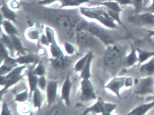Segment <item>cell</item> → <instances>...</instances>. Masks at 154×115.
Segmentation results:
<instances>
[{
  "instance_id": "1",
  "label": "cell",
  "mask_w": 154,
  "mask_h": 115,
  "mask_svg": "<svg viewBox=\"0 0 154 115\" xmlns=\"http://www.w3.org/2000/svg\"><path fill=\"white\" fill-rule=\"evenodd\" d=\"M79 12L84 17L95 20L106 27L111 29L118 28L114 20L107 12L106 7L99 5L95 7H79Z\"/></svg>"
},
{
  "instance_id": "2",
  "label": "cell",
  "mask_w": 154,
  "mask_h": 115,
  "mask_svg": "<svg viewBox=\"0 0 154 115\" xmlns=\"http://www.w3.org/2000/svg\"><path fill=\"white\" fill-rule=\"evenodd\" d=\"M124 54L117 45L112 44L108 46L104 58L105 65L110 69H117L125 60L126 56H124Z\"/></svg>"
},
{
  "instance_id": "3",
  "label": "cell",
  "mask_w": 154,
  "mask_h": 115,
  "mask_svg": "<svg viewBox=\"0 0 154 115\" xmlns=\"http://www.w3.org/2000/svg\"><path fill=\"white\" fill-rule=\"evenodd\" d=\"M134 93L145 95L154 93V78L151 75L135 79L134 81Z\"/></svg>"
},
{
  "instance_id": "4",
  "label": "cell",
  "mask_w": 154,
  "mask_h": 115,
  "mask_svg": "<svg viewBox=\"0 0 154 115\" xmlns=\"http://www.w3.org/2000/svg\"><path fill=\"white\" fill-rule=\"evenodd\" d=\"M117 104L105 102L102 98L98 97L96 102L91 107L87 108L82 113L83 115L87 114L89 112L102 113L103 115H110L116 109Z\"/></svg>"
},
{
  "instance_id": "5",
  "label": "cell",
  "mask_w": 154,
  "mask_h": 115,
  "mask_svg": "<svg viewBox=\"0 0 154 115\" xmlns=\"http://www.w3.org/2000/svg\"><path fill=\"white\" fill-rule=\"evenodd\" d=\"M87 31L97 38L107 46L113 44L112 38L108 30L96 22L90 21Z\"/></svg>"
},
{
  "instance_id": "6",
  "label": "cell",
  "mask_w": 154,
  "mask_h": 115,
  "mask_svg": "<svg viewBox=\"0 0 154 115\" xmlns=\"http://www.w3.org/2000/svg\"><path fill=\"white\" fill-rule=\"evenodd\" d=\"M130 23L138 26L154 27V14L149 12L134 14L127 18Z\"/></svg>"
},
{
  "instance_id": "7",
  "label": "cell",
  "mask_w": 154,
  "mask_h": 115,
  "mask_svg": "<svg viewBox=\"0 0 154 115\" xmlns=\"http://www.w3.org/2000/svg\"><path fill=\"white\" fill-rule=\"evenodd\" d=\"M75 35L76 44L81 47H92L98 44L99 40L87 31L76 32Z\"/></svg>"
},
{
  "instance_id": "8",
  "label": "cell",
  "mask_w": 154,
  "mask_h": 115,
  "mask_svg": "<svg viewBox=\"0 0 154 115\" xmlns=\"http://www.w3.org/2000/svg\"><path fill=\"white\" fill-rule=\"evenodd\" d=\"M81 84L80 99L82 101L85 102L97 99L92 83L89 79H83Z\"/></svg>"
},
{
  "instance_id": "9",
  "label": "cell",
  "mask_w": 154,
  "mask_h": 115,
  "mask_svg": "<svg viewBox=\"0 0 154 115\" xmlns=\"http://www.w3.org/2000/svg\"><path fill=\"white\" fill-rule=\"evenodd\" d=\"M127 77V76L113 77L109 83L105 85V88L111 91L119 98H121V89L123 87H126Z\"/></svg>"
},
{
  "instance_id": "10",
  "label": "cell",
  "mask_w": 154,
  "mask_h": 115,
  "mask_svg": "<svg viewBox=\"0 0 154 115\" xmlns=\"http://www.w3.org/2000/svg\"><path fill=\"white\" fill-rule=\"evenodd\" d=\"M58 82L50 80L48 82L46 87L47 98L48 107L54 104L56 100Z\"/></svg>"
},
{
  "instance_id": "11",
  "label": "cell",
  "mask_w": 154,
  "mask_h": 115,
  "mask_svg": "<svg viewBox=\"0 0 154 115\" xmlns=\"http://www.w3.org/2000/svg\"><path fill=\"white\" fill-rule=\"evenodd\" d=\"M2 19L8 20L12 21L16 24H17V13L13 9L8 6L5 0H2L1 6Z\"/></svg>"
},
{
  "instance_id": "12",
  "label": "cell",
  "mask_w": 154,
  "mask_h": 115,
  "mask_svg": "<svg viewBox=\"0 0 154 115\" xmlns=\"http://www.w3.org/2000/svg\"><path fill=\"white\" fill-rule=\"evenodd\" d=\"M72 87V83L70 77L67 75L62 86L61 96V99L64 101L66 106H69L70 104V96Z\"/></svg>"
},
{
  "instance_id": "13",
  "label": "cell",
  "mask_w": 154,
  "mask_h": 115,
  "mask_svg": "<svg viewBox=\"0 0 154 115\" xmlns=\"http://www.w3.org/2000/svg\"><path fill=\"white\" fill-rule=\"evenodd\" d=\"M36 64V63H35L34 65L31 66L29 68L28 72L27 74V76L28 79L29 84V90H30L29 97H31V95L33 94V92L38 87V78H38V76L34 74V72H33V70H34Z\"/></svg>"
},
{
  "instance_id": "14",
  "label": "cell",
  "mask_w": 154,
  "mask_h": 115,
  "mask_svg": "<svg viewBox=\"0 0 154 115\" xmlns=\"http://www.w3.org/2000/svg\"><path fill=\"white\" fill-rule=\"evenodd\" d=\"M154 107V101L147 102L145 104L139 105L133 109L128 115H143L146 114L149 110Z\"/></svg>"
},
{
  "instance_id": "15",
  "label": "cell",
  "mask_w": 154,
  "mask_h": 115,
  "mask_svg": "<svg viewBox=\"0 0 154 115\" xmlns=\"http://www.w3.org/2000/svg\"><path fill=\"white\" fill-rule=\"evenodd\" d=\"M131 47V52L128 55L126 56L125 58V62L128 67L133 66L137 62L138 63V56L137 54V48H135L131 42H130Z\"/></svg>"
},
{
  "instance_id": "16",
  "label": "cell",
  "mask_w": 154,
  "mask_h": 115,
  "mask_svg": "<svg viewBox=\"0 0 154 115\" xmlns=\"http://www.w3.org/2000/svg\"><path fill=\"white\" fill-rule=\"evenodd\" d=\"M17 36V35L10 36L14 49L15 51L17 52L18 55H24L26 54V52L27 51V49L23 46L21 40Z\"/></svg>"
},
{
  "instance_id": "17",
  "label": "cell",
  "mask_w": 154,
  "mask_h": 115,
  "mask_svg": "<svg viewBox=\"0 0 154 115\" xmlns=\"http://www.w3.org/2000/svg\"><path fill=\"white\" fill-rule=\"evenodd\" d=\"M1 25L7 35L9 36L13 35H18V30L10 20L5 19L1 20Z\"/></svg>"
},
{
  "instance_id": "18",
  "label": "cell",
  "mask_w": 154,
  "mask_h": 115,
  "mask_svg": "<svg viewBox=\"0 0 154 115\" xmlns=\"http://www.w3.org/2000/svg\"><path fill=\"white\" fill-rule=\"evenodd\" d=\"M92 4L104 6L106 7L107 9L109 10L121 12L122 11V9L121 8L120 5L118 2L112 0H108L107 1L103 2L93 1Z\"/></svg>"
},
{
  "instance_id": "19",
  "label": "cell",
  "mask_w": 154,
  "mask_h": 115,
  "mask_svg": "<svg viewBox=\"0 0 154 115\" xmlns=\"http://www.w3.org/2000/svg\"><path fill=\"white\" fill-rule=\"evenodd\" d=\"M40 90L41 89L38 87H37L33 92L32 94L33 106L35 108H37L38 111L41 109L44 100L43 94Z\"/></svg>"
},
{
  "instance_id": "20",
  "label": "cell",
  "mask_w": 154,
  "mask_h": 115,
  "mask_svg": "<svg viewBox=\"0 0 154 115\" xmlns=\"http://www.w3.org/2000/svg\"><path fill=\"white\" fill-rule=\"evenodd\" d=\"M93 58L92 52H90V55L86 62V64L82 71L81 72L80 76L82 79H89L91 77V67L92 61Z\"/></svg>"
},
{
  "instance_id": "21",
  "label": "cell",
  "mask_w": 154,
  "mask_h": 115,
  "mask_svg": "<svg viewBox=\"0 0 154 115\" xmlns=\"http://www.w3.org/2000/svg\"><path fill=\"white\" fill-rule=\"evenodd\" d=\"M137 50L138 56V65L142 64L149 58L154 56V51H148L138 48H137Z\"/></svg>"
},
{
  "instance_id": "22",
  "label": "cell",
  "mask_w": 154,
  "mask_h": 115,
  "mask_svg": "<svg viewBox=\"0 0 154 115\" xmlns=\"http://www.w3.org/2000/svg\"><path fill=\"white\" fill-rule=\"evenodd\" d=\"M140 71L142 73L147 75L154 74V56L151 57L148 62L140 66Z\"/></svg>"
},
{
  "instance_id": "23",
  "label": "cell",
  "mask_w": 154,
  "mask_h": 115,
  "mask_svg": "<svg viewBox=\"0 0 154 115\" xmlns=\"http://www.w3.org/2000/svg\"><path fill=\"white\" fill-rule=\"evenodd\" d=\"M1 33L2 36L1 42H2L5 46L10 51L11 56L13 57V56H14V54L15 50L14 49V47H13L11 38L9 35H7L6 33L5 34V33H3L2 30H1Z\"/></svg>"
},
{
  "instance_id": "24",
  "label": "cell",
  "mask_w": 154,
  "mask_h": 115,
  "mask_svg": "<svg viewBox=\"0 0 154 115\" xmlns=\"http://www.w3.org/2000/svg\"><path fill=\"white\" fill-rule=\"evenodd\" d=\"M5 76L8 79V81H7L6 85L4 86V88L2 89L1 93H2V92L4 93L10 87L15 85V84L19 82L20 81L22 80L23 79V77H24V75H20V76H11V77H7L6 75H5Z\"/></svg>"
},
{
  "instance_id": "25",
  "label": "cell",
  "mask_w": 154,
  "mask_h": 115,
  "mask_svg": "<svg viewBox=\"0 0 154 115\" xmlns=\"http://www.w3.org/2000/svg\"><path fill=\"white\" fill-rule=\"evenodd\" d=\"M17 62L19 65H27L29 64L33 63L36 62V58L31 55H24L19 56L17 58Z\"/></svg>"
},
{
  "instance_id": "26",
  "label": "cell",
  "mask_w": 154,
  "mask_h": 115,
  "mask_svg": "<svg viewBox=\"0 0 154 115\" xmlns=\"http://www.w3.org/2000/svg\"><path fill=\"white\" fill-rule=\"evenodd\" d=\"M50 48L51 54L54 58H59L64 56L63 51L57 44L56 41L50 44Z\"/></svg>"
},
{
  "instance_id": "27",
  "label": "cell",
  "mask_w": 154,
  "mask_h": 115,
  "mask_svg": "<svg viewBox=\"0 0 154 115\" xmlns=\"http://www.w3.org/2000/svg\"><path fill=\"white\" fill-rule=\"evenodd\" d=\"M89 55H90V52L85 54L83 57H82L80 60H78V62L75 64L74 69L75 71L76 72H81L82 71L83 69H84L85 66V64H86Z\"/></svg>"
},
{
  "instance_id": "28",
  "label": "cell",
  "mask_w": 154,
  "mask_h": 115,
  "mask_svg": "<svg viewBox=\"0 0 154 115\" xmlns=\"http://www.w3.org/2000/svg\"><path fill=\"white\" fill-rule=\"evenodd\" d=\"M39 29L35 27L29 28L27 31V35L29 38L31 40H38L39 38Z\"/></svg>"
},
{
  "instance_id": "29",
  "label": "cell",
  "mask_w": 154,
  "mask_h": 115,
  "mask_svg": "<svg viewBox=\"0 0 154 115\" xmlns=\"http://www.w3.org/2000/svg\"><path fill=\"white\" fill-rule=\"evenodd\" d=\"M90 21L86 20L85 19L82 18V19L79 21L76 27H75V32H82L83 31H87L89 26Z\"/></svg>"
},
{
  "instance_id": "30",
  "label": "cell",
  "mask_w": 154,
  "mask_h": 115,
  "mask_svg": "<svg viewBox=\"0 0 154 115\" xmlns=\"http://www.w3.org/2000/svg\"><path fill=\"white\" fill-rule=\"evenodd\" d=\"M132 6H134L135 14L141 13L144 10V0H132Z\"/></svg>"
},
{
  "instance_id": "31",
  "label": "cell",
  "mask_w": 154,
  "mask_h": 115,
  "mask_svg": "<svg viewBox=\"0 0 154 115\" xmlns=\"http://www.w3.org/2000/svg\"><path fill=\"white\" fill-rule=\"evenodd\" d=\"M51 62L53 66L55 68L61 69L65 66L66 60L64 56L59 58H54L51 60Z\"/></svg>"
},
{
  "instance_id": "32",
  "label": "cell",
  "mask_w": 154,
  "mask_h": 115,
  "mask_svg": "<svg viewBox=\"0 0 154 115\" xmlns=\"http://www.w3.org/2000/svg\"><path fill=\"white\" fill-rule=\"evenodd\" d=\"M29 97V93L28 90V89H26L22 92L17 94L14 101L23 103L27 100Z\"/></svg>"
},
{
  "instance_id": "33",
  "label": "cell",
  "mask_w": 154,
  "mask_h": 115,
  "mask_svg": "<svg viewBox=\"0 0 154 115\" xmlns=\"http://www.w3.org/2000/svg\"><path fill=\"white\" fill-rule=\"evenodd\" d=\"M45 32L47 37L50 43V44L56 41L55 38L54 31L53 30V29L49 26H46L45 28Z\"/></svg>"
},
{
  "instance_id": "34",
  "label": "cell",
  "mask_w": 154,
  "mask_h": 115,
  "mask_svg": "<svg viewBox=\"0 0 154 115\" xmlns=\"http://www.w3.org/2000/svg\"><path fill=\"white\" fill-rule=\"evenodd\" d=\"M33 72L34 74H36L38 76H41L45 75V70L41 62H39L37 66L34 68Z\"/></svg>"
},
{
  "instance_id": "35",
  "label": "cell",
  "mask_w": 154,
  "mask_h": 115,
  "mask_svg": "<svg viewBox=\"0 0 154 115\" xmlns=\"http://www.w3.org/2000/svg\"><path fill=\"white\" fill-rule=\"evenodd\" d=\"M93 2V1L91 0H72L69 8H79L81 5L85 3H90L92 4Z\"/></svg>"
},
{
  "instance_id": "36",
  "label": "cell",
  "mask_w": 154,
  "mask_h": 115,
  "mask_svg": "<svg viewBox=\"0 0 154 115\" xmlns=\"http://www.w3.org/2000/svg\"><path fill=\"white\" fill-rule=\"evenodd\" d=\"M47 81L45 75L40 76L38 78V87L41 90H45L46 89L47 86Z\"/></svg>"
},
{
  "instance_id": "37",
  "label": "cell",
  "mask_w": 154,
  "mask_h": 115,
  "mask_svg": "<svg viewBox=\"0 0 154 115\" xmlns=\"http://www.w3.org/2000/svg\"><path fill=\"white\" fill-rule=\"evenodd\" d=\"M64 47L66 52L69 55H73L75 53V48L73 46L67 42H65L64 43Z\"/></svg>"
},
{
  "instance_id": "38",
  "label": "cell",
  "mask_w": 154,
  "mask_h": 115,
  "mask_svg": "<svg viewBox=\"0 0 154 115\" xmlns=\"http://www.w3.org/2000/svg\"><path fill=\"white\" fill-rule=\"evenodd\" d=\"M1 63L3 62L5 58L9 56L8 48L5 46L3 43L1 42Z\"/></svg>"
},
{
  "instance_id": "39",
  "label": "cell",
  "mask_w": 154,
  "mask_h": 115,
  "mask_svg": "<svg viewBox=\"0 0 154 115\" xmlns=\"http://www.w3.org/2000/svg\"><path fill=\"white\" fill-rule=\"evenodd\" d=\"M58 1L59 2V0H40L38 2L37 4L42 7H46L48 5H52Z\"/></svg>"
},
{
  "instance_id": "40",
  "label": "cell",
  "mask_w": 154,
  "mask_h": 115,
  "mask_svg": "<svg viewBox=\"0 0 154 115\" xmlns=\"http://www.w3.org/2000/svg\"><path fill=\"white\" fill-rule=\"evenodd\" d=\"M20 109L22 113L26 114V113H29V112L31 111V106H30V104H28V103H24L22 104L21 106H20Z\"/></svg>"
},
{
  "instance_id": "41",
  "label": "cell",
  "mask_w": 154,
  "mask_h": 115,
  "mask_svg": "<svg viewBox=\"0 0 154 115\" xmlns=\"http://www.w3.org/2000/svg\"><path fill=\"white\" fill-rule=\"evenodd\" d=\"M11 111L9 108L8 104L6 102H4L2 105V110L1 115H11Z\"/></svg>"
},
{
  "instance_id": "42",
  "label": "cell",
  "mask_w": 154,
  "mask_h": 115,
  "mask_svg": "<svg viewBox=\"0 0 154 115\" xmlns=\"http://www.w3.org/2000/svg\"><path fill=\"white\" fill-rule=\"evenodd\" d=\"M71 1L72 0H59L61 5L58 8L63 9L65 8H69Z\"/></svg>"
},
{
  "instance_id": "43",
  "label": "cell",
  "mask_w": 154,
  "mask_h": 115,
  "mask_svg": "<svg viewBox=\"0 0 154 115\" xmlns=\"http://www.w3.org/2000/svg\"><path fill=\"white\" fill-rule=\"evenodd\" d=\"M10 7L13 10L19 9L20 8V4L18 0H12L11 2Z\"/></svg>"
},
{
  "instance_id": "44",
  "label": "cell",
  "mask_w": 154,
  "mask_h": 115,
  "mask_svg": "<svg viewBox=\"0 0 154 115\" xmlns=\"http://www.w3.org/2000/svg\"><path fill=\"white\" fill-rule=\"evenodd\" d=\"M118 2L121 6L132 5V0H112Z\"/></svg>"
},
{
  "instance_id": "45",
  "label": "cell",
  "mask_w": 154,
  "mask_h": 115,
  "mask_svg": "<svg viewBox=\"0 0 154 115\" xmlns=\"http://www.w3.org/2000/svg\"><path fill=\"white\" fill-rule=\"evenodd\" d=\"M40 42L42 44L48 46L50 45V43L46 35H45V34H42L41 35V37H40Z\"/></svg>"
},
{
  "instance_id": "46",
  "label": "cell",
  "mask_w": 154,
  "mask_h": 115,
  "mask_svg": "<svg viewBox=\"0 0 154 115\" xmlns=\"http://www.w3.org/2000/svg\"><path fill=\"white\" fill-rule=\"evenodd\" d=\"M144 12H149L154 14V0H152V3L149 6L144 8Z\"/></svg>"
},
{
  "instance_id": "47",
  "label": "cell",
  "mask_w": 154,
  "mask_h": 115,
  "mask_svg": "<svg viewBox=\"0 0 154 115\" xmlns=\"http://www.w3.org/2000/svg\"><path fill=\"white\" fill-rule=\"evenodd\" d=\"M50 114L51 115H62V114H63V110L59 108H56L52 110Z\"/></svg>"
},
{
  "instance_id": "48",
  "label": "cell",
  "mask_w": 154,
  "mask_h": 115,
  "mask_svg": "<svg viewBox=\"0 0 154 115\" xmlns=\"http://www.w3.org/2000/svg\"><path fill=\"white\" fill-rule=\"evenodd\" d=\"M146 101H154V93L152 94L151 96H149V97H147L146 98Z\"/></svg>"
},
{
  "instance_id": "49",
  "label": "cell",
  "mask_w": 154,
  "mask_h": 115,
  "mask_svg": "<svg viewBox=\"0 0 154 115\" xmlns=\"http://www.w3.org/2000/svg\"><path fill=\"white\" fill-rule=\"evenodd\" d=\"M147 33V35L149 36H154V30H148Z\"/></svg>"
},
{
  "instance_id": "50",
  "label": "cell",
  "mask_w": 154,
  "mask_h": 115,
  "mask_svg": "<svg viewBox=\"0 0 154 115\" xmlns=\"http://www.w3.org/2000/svg\"><path fill=\"white\" fill-rule=\"evenodd\" d=\"M144 8L148 7L149 5V4L150 2V0H144Z\"/></svg>"
},
{
  "instance_id": "51",
  "label": "cell",
  "mask_w": 154,
  "mask_h": 115,
  "mask_svg": "<svg viewBox=\"0 0 154 115\" xmlns=\"http://www.w3.org/2000/svg\"></svg>"
}]
</instances>
